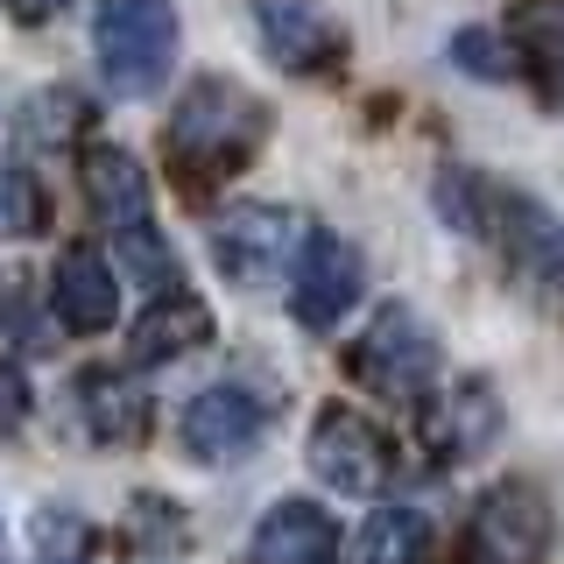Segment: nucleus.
Instances as JSON below:
<instances>
[{"instance_id":"1","label":"nucleus","mask_w":564,"mask_h":564,"mask_svg":"<svg viewBox=\"0 0 564 564\" xmlns=\"http://www.w3.org/2000/svg\"><path fill=\"white\" fill-rule=\"evenodd\" d=\"M269 141V106H261L247 85L234 78H198L184 99H176L170 113V176L191 191H212L226 184V176H240L254 163V149Z\"/></svg>"},{"instance_id":"2","label":"nucleus","mask_w":564,"mask_h":564,"mask_svg":"<svg viewBox=\"0 0 564 564\" xmlns=\"http://www.w3.org/2000/svg\"><path fill=\"white\" fill-rule=\"evenodd\" d=\"M93 50H99L106 93H120V99L155 93L176 64V8L170 0H99Z\"/></svg>"},{"instance_id":"3","label":"nucleus","mask_w":564,"mask_h":564,"mask_svg":"<svg viewBox=\"0 0 564 564\" xmlns=\"http://www.w3.org/2000/svg\"><path fill=\"white\" fill-rule=\"evenodd\" d=\"M346 367H352V381H367L388 402H423L437 381V332L410 304H381Z\"/></svg>"},{"instance_id":"4","label":"nucleus","mask_w":564,"mask_h":564,"mask_svg":"<svg viewBox=\"0 0 564 564\" xmlns=\"http://www.w3.org/2000/svg\"><path fill=\"white\" fill-rule=\"evenodd\" d=\"M311 466L332 494H352V501H375L381 487H395L402 458L388 445V431L375 416L346 410V402H325L311 423Z\"/></svg>"},{"instance_id":"5","label":"nucleus","mask_w":564,"mask_h":564,"mask_svg":"<svg viewBox=\"0 0 564 564\" xmlns=\"http://www.w3.org/2000/svg\"><path fill=\"white\" fill-rule=\"evenodd\" d=\"M304 240H311L304 212H290V205H240V212H226L219 234H212V261H219L226 282L261 290V282H275L296 254H304Z\"/></svg>"},{"instance_id":"6","label":"nucleus","mask_w":564,"mask_h":564,"mask_svg":"<svg viewBox=\"0 0 564 564\" xmlns=\"http://www.w3.org/2000/svg\"><path fill=\"white\" fill-rule=\"evenodd\" d=\"M543 551H551V508H543V494L529 480H501L473 508L458 564H543Z\"/></svg>"},{"instance_id":"7","label":"nucleus","mask_w":564,"mask_h":564,"mask_svg":"<svg viewBox=\"0 0 564 564\" xmlns=\"http://www.w3.org/2000/svg\"><path fill=\"white\" fill-rule=\"evenodd\" d=\"M480 234H494L508 247V261H516L522 282H536V290H564V219L551 205L522 198V191H487Z\"/></svg>"},{"instance_id":"8","label":"nucleus","mask_w":564,"mask_h":564,"mask_svg":"<svg viewBox=\"0 0 564 564\" xmlns=\"http://www.w3.org/2000/svg\"><path fill=\"white\" fill-rule=\"evenodd\" d=\"M360 290H367L360 247L339 240V234H311L304 254H296V282H290L296 325H304V332H332L352 304H360Z\"/></svg>"},{"instance_id":"9","label":"nucleus","mask_w":564,"mask_h":564,"mask_svg":"<svg viewBox=\"0 0 564 564\" xmlns=\"http://www.w3.org/2000/svg\"><path fill=\"white\" fill-rule=\"evenodd\" d=\"M254 29H261V50L296 78H317V70L346 57L339 29H332V14L317 0H254Z\"/></svg>"},{"instance_id":"10","label":"nucleus","mask_w":564,"mask_h":564,"mask_svg":"<svg viewBox=\"0 0 564 564\" xmlns=\"http://www.w3.org/2000/svg\"><path fill=\"white\" fill-rule=\"evenodd\" d=\"M50 304L70 332H113L120 325V282H113V261L99 247H64L57 254V275H50Z\"/></svg>"},{"instance_id":"11","label":"nucleus","mask_w":564,"mask_h":564,"mask_svg":"<svg viewBox=\"0 0 564 564\" xmlns=\"http://www.w3.org/2000/svg\"><path fill=\"white\" fill-rule=\"evenodd\" d=\"M261 431H269V410H261L247 388H205V395L184 410V445L198 458H212V466L254 452Z\"/></svg>"},{"instance_id":"12","label":"nucleus","mask_w":564,"mask_h":564,"mask_svg":"<svg viewBox=\"0 0 564 564\" xmlns=\"http://www.w3.org/2000/svg\"><path fill=\"white\" fill-rule=\"evenodd\" d=\"M254 564H339V522L317 501H275L254 529Z\"/></svg>"},{"instance_id":"13","label":"nucleus","mask_w":564,"mask_h":564,"mask_svg":"<svg viewBox=\"0 0 564 564\" xmlns=\"http://www.w3.org/2000/svg\"><path fill=\"white\" fill-rule=\"evenodd\" d=\"M85 205H93L113 234L149 226V170H141L128 149H85Z\"/></svg>"},{"instance_id":"14","label":"nucleus","mask_w":564,"mask_h":564,"mask_svg":"<svg viewBox=\"0 0 564 564\" xmlns=\"http://www.w3.org/2000/svg\"><path fill=\"white\" fill-rule=\"evenodd\" d=\"M212 339V311L198 304L191 290H163L149 311L134 317V360L141 367H163V360H176V352H191V346H205Z\"/></svg>"},{"instance_id":"15","label":"nucleus","mask_w":564,"mask_h":564,"mask_svg":"<svg viewBox=\"0 0 564 564\" xmlns=\"http://www.w3.org/2000/svg\"><path fill=\"white\" fill-rule=\"evenodd\" d=\"M494 437H501V402H494L487 381H458L452 402L431 416V452L452 458V466H466V458H480Z\"/></svg>"},{"instance_id":"16","label":"nucleus","mask_w":564,"mask_h":564,"mask_svg":"<svg viewBox=\"0 0 564 564\" xmlns=\"http://www.w3.org/2000/svg\"><path fill=\"white\" fill-rule=\"evenodd\" d=\"M78 402H85V431L106 437V445H128V437L149 431V402L134 395L128 375H85Z\"/></svg>"},{"instance_id":"17","label":"nucleus","mask_w":564,"mask_h":564,"mask_svg":"<svg viewBox=\"0 0 564 564\" xmlns=\"http://www.w3.org/2000/svg\"><path fill=\"white\" fill-rule=\"evenodd\" d=\"M352 557L360 564H423L431 557V522L416 508H375L360 543H352Z\"/></svg>"},{"instance_id":"18","label":"nucleus","mask_w":564,"mask_h":564,"mask_svg":"<svg viewBox=\"0 0 564 564\" xmlns=\"http://www.w3.org/2000/svg\"><path fill=\"white\" fill-rule=\"evenodd\" d=\"M522 50H529V70H536L543 106H564V8L522 14Z\"/></svg>"},{"instance_id":"19","label":"nucleus","mask_w":564,"mask_h":564,"mask_svg":"<svg viewBox=\"0 0 564 564\" xmlns=\"http://www.w3.org/2000/svg\"><path fill=\"white\" fill-rule=\"evenodd\" d=\"M134 551H149V557H176V551H191L184 508L163 501V494H141V501H134Z\"/></svg>"},{"instance_id":"20","label":"nucleus","mask_w":564,"mask_h":564,"mask_svg":"<svg viewBox=\"0 0 564 564\" xmlns=\"http://www.w3.org/2000/svg\"><path fill=\"white\" fill-rule=\"evenodd\" d=\"M50 219V191L29 170H0V240H22Z\"/></svg>"},{"instance_id":"21","label":"nucleus","mask_w":564,"mask_h":564,"mask_svg":"<svg viewBox=\"0 0 564 564\" xmlns=\"http://www.w3.org/2000/svg\"><path fill=\"white\" fill-rule=\"evenodd\" d=\"M452 57L473 70V78H516V50L501 43V35H487V29H466L452 43Z\"/></svg>"},{"instance_id":"22","label":"nucleus","mask_w":564,"mask_h":564,"mask_svg":"<svg viewBox=\"0 0 564 564\" xmlns=\"http://www.w3.org/2000/svg\"><path fill=\"white\" fill-rule=\"evenodd\" d=\"M70 128H78V99L70 93H50V99L22 106V141H64Z\"/></svg>"},{"instance_id":"23","label":"nucleus","mask_w":564,"mask_h":564,"mask_svg":"<svg viewBox=\"0 0 564 564\" xmlns=\"http://www.w3.org/2000/svg\"><path fill=\"white\" fill-rule=\"evenodd\" d=\"M128 269H134L141 282L155 275V282H163V290H176V261H170V247L155 240L149 226H134V234H128Z\"/></svg>"},{"instance_id":"24","label":"nucleus","mask_w":564,"mask_h":564,"mask_svg":"<svg viewBox=\"0 0 564 564\" xmlns=\"http://www.w3.org/2000/svg\"><path fill=\"white\" fill-rule=\"evenodd\" d=\"M29 423V375L14 360H0V437H14Z\"/></svg>"},{"instance_id":"25","label":"nucleus","mask_w":564,"mask_h":564,"mask_svg":"<svg viewBox=\"0 0 564 564\" xmlns=\"http://www.w3.org/2000/svg\"><path fill=\"white\" fill-rule=\"evenodd\" d=\"M8 8L22 14V22H50V14H57V8H70V0H8Z\"/></svg>"},{"instance_id":"26","label":"nucleus","mask_w":564,"mask_h":564,"mask_svg":"<svg viewBox=\"0 0 564 564\" xmlns=\"http://www.w3.org/2000/svg\"><path fill=\"white\" fill-rule=\"evenodd\" d=\"M43 564H85V557H43Z\"/></svg>"}]
</instances>
